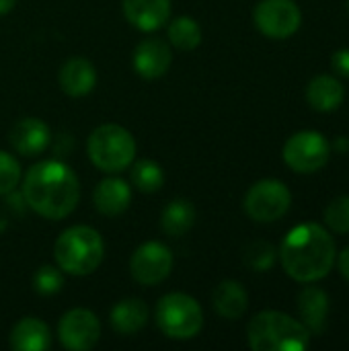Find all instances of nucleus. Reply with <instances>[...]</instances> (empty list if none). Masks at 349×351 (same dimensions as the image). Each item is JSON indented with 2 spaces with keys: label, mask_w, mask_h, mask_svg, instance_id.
<instances>
[{
  "label": "nucleus",
  "mask_w": 349,
  "mask_h": 351,
  "mask_svg": "<svg viewBox=\"0 0 349 351\" xmlns=\"http://www.w3.org/2000/svg\"><path fill=\"white\" fill-rule=\"evenodd\" d=\"M21 197L35 214L47 220H62L74 212L80 199V183L68 165L41 160L27 171Z\"/></svg>",
  "instance_id": "f257e3e1"
},
{
  "label": "nucleus",
  "mask_w": 349,
  "mask_h": 351,
  "mask_svg": "<svg viewBox=\"0 0 349 351\" xmlns=\"http://www.w3.org/2000/svg\"><path fill=\"white\" fill-rule=\"evenodd\" d=\"M284 271L296 282H317L325 278L337 259L333 237L319 224L306 222L292 228L280 249Z\"/></svg>",
  "instance_id": "f03ea898"
},
{
  "label": "nucleus",
  "mask_w": 349,
  "mask_h": 351,
  "mask_svg": "<svg viewBox=\"0 0 349 351\" xmlns=\"http://www.w3.org/2000/svg\"><path fill=\"white\" fill-rule=\"evenodd\" d=\"M247 339L255 351H302L311 343V331L286 313L263 311L251 319Z\"/></svg>",
  "instance_id": "7ed1b4c3"
},
{
  "label": "nucleus",
  "mask_w": 349,
  "mask_h": 351,
  "mask_svg": "<svg viewBox=\"0 0 349 351\" xmlns=\"http://www.w3.org/2000/svg\"><path fill=\"white\" fill-rule=\"evenodd\" d=\"M105 255V245L101 234L91 226H70L66 228L56 245L53 257L62 271L70 276H88L93 274Z\"/></svg>",
  "instance_id": "20e7f679"
},
{
  "label": "nucleus",
  "mask_w": 349,
  "mask_h": 351,
  "mask_svg": "<svg viewBox=\"0 0 349 351\" xmlns=\"http://www.w3.org/2000/svg\"><path fill=\"white\" fill-rule=\"evenodd\" d=\"M86 150L97 169L105 173H119L132 167L136 158V140L125 128L117 123H103L88 136Z\"/></svg>",
  "instance_id": "39448f33"
},
{
  "label": "nucleus",
  "mask_w": 349,
  "mask_h": 351,
  "mask_svg": "<svg viewBox=\"0 0 349 351\" xmlns=\"http://www.w3.org/2000/svg\"><path fill=\"white\" fill-rule=\"evenodd\" d=\"M156 325L171 339H193L204 327V313L195 298L173 292L158 300Z\"/></svg>",
  "instance_id": "423d86ee"
},
{
  "label": "nucleus",
  "mask_w": 349,
  "mask_h": 351,
  "mask_svg": "<svg viewBox=\"0 0 349 351\" xmlns=\"http://www.w3.org/2000/svg\"><path fill=\"white\" fill-rule=\"evenodd\" d=\"M290 189L278 179H263L255 183L245 195V212L255 222H276L290 210Z\"/></svg>",
  "instance_id": "0eeeda50"
},
{
  "label": "nucleus",
  "mask_w": 349,
  "mask_h": 351,
  "mask_svg": "<svg viewBox=\"0 0 349 351\" xmlns=\"http://www.w3.org/2000/svg\"><path fill=\"white\" fill-rule=\"evenodd\" d=\"M331 146L319 132H298L284 146V160L296 173H317L329 160Z\"/></svg>",
  "instance_id": "6e6552de"
},
{
  "label": "nucleus",
  "mask_w": 349,
  "mask_h": 351,
  "mask_svg": "<svg viewBox=\"0 0 349 351\" xmlns=\"http://www.w3.org/2000/svg\"><path fill=\"white\" fill-rule=\"evenodd\" d=\"M255 27L272 39H286L300 29L302 12L294 0H261L253 10Z\"/></svg>",
  "instance_id": "1a4fd4ad"
},
{
  "label": "nucleus",
  "mask_w": 349,
  "mask_h": 351,
  "mask_svg": "<svg viewBox=\"0 0 349 351\" xmlns=\"http://www.w3.org/2000/svg\"><path fill=\"white\" fill-rule=\"evenodd\" d=\"M173 269L171 249L158 241H148L136 249L130 259L132 278L142 286H156L169 278Z\"/></svg>",
  "instance_id": "9d476101"
},
{
  "label": "nucleus",
  "mask_w": 349,
  "mask_h": 351,
  "mask_svg": "<svg viewBox=\"0 0 349 351\" xmlns=\"http://www.w3.org/2000/svg\"><path fill=\"white\" fill-rule=\"evenodd\" d=\"M58 335L66 350L88 351L97 346L101 337V323L91 311L72 308L60 319Z\"/></svg>",
  "instance_id": "9b49d317"
},
{
  "label": "nucleus",
  "mask_w": 349,
  "mask_h": 351,
  "mask_svg": "<svg viewBox=\"0 0 349 351\" xmlns=\"http://www.w3.org/2000/svg\"><path fill=\"white\" fill-rule=\"evenodd\" d=\"M132 62H134V70L142 78L154 80L167 74L173 62V53L167 41L152 37V39H144L138 43V47L134 49Z\"/></svg>",
  "instance_id": "f8f14e48"
},
{
  "label": "nucleus",
  "mask_w": 349,
  "mask_h": 351,
  "mask_svg": "<svg viewBox=\"0 0 349 351\" xmlns=\"http://www.w3.org/2000/svg\"><path fill=\"white\" fill-rule=\"evenodd\" d=\"M49 138L51 136H49L47 123L37 117H25V119L16 121L8 134L10 146L14 148V152H19L23 156L41 154L49 146Z\"/></svg>",
  "instance_id": "ddd939ff"
},
{
  "label": "nucleus",
  "mask_w": 349,
  "mask_h": 351,
  "mask_svg": "<svg viewBox=\"0 0 349 351\" xmlns=\"http://www.w3.org/2000/svg\"><path fill=\"white\" fill-rule=\"evenodd\" d=\"M123 14L132 27L150 33L167 25L171 0H123Z\"/></svg>",
  "instance_id": "4468645a"
},
{
  "label": "nucleus",
  "mask_w": 349,
  "mask_h": 351,
  "mask_svg": "<svg viewBox=\"0 0 349 351\" xmlns=\"http://www.w3.org/2000/svg\"><path fill=\"white\" fill-rule=\"evenodd\" d=\"M93 202L97 212H101L103 216H119L130 208L132 202V189L130 185L119 179V177H107L103 179L93 193Z\"/></svg>",
  "instance_id": "2eb2a0df"
},
{
  "label": "nucleus",
  "mask_w": 349,
  "mask_h": 351,
  "mask_svg": "<svg viewBox=\"0 0 349 351\" xmlns=\"http://www.w3.org/2000/svg\"><path fill=\"white\" fill-rule=\"evenodd\" d=\"M58 78L68 97H84L97 84V70L86 58H70L60 68Z\"/></svg>",
  "instance_id": "dca6fc26"
},
{
  "label": "nucleus",
  "mask_w": 349,
  "mask_h": 351,
  "mask_svg": "<svg viewBox=\"0 0 349 351\" xmlns=\"http://www.w3.org/2000/svg\"><path fill=\"white\" fill-rule=\"evenodd\" d=\"M298 313L313 335H323L329 317V296L317 286H306L298 296Z\"/></svg>",
  "instance_id": "f3484780"
},
{
  "label": "nucleus",
  "mask_w": 349,
  "mask_h": 351,
  "mask_svg": "<svg viewBox=\"0 0 349 351\" xmlns=\"http://www.w3.org/2000/svg\"><path fill=\"white\" fill-rule=\"evenodd\" d=\"M51 346L49 327L35 317H25L10 331V348L16 351H45Z\"/></svg>",
  "instance_id": "a211bd4d"
},
{
  "label": "nucleus",
  "mask_w": 349,
  "mask_h": 351,
  "mask_svg": "<svg viewBox=\"0 0 349 351\" xmlns=\"http://www.w3.org/2000/svg\"><path fill=\"white\" fill-rule=\"evenodd\" d=\"M344 86L335 76L329 74H319L309 82L306 88V101L311 103L313 109L317 111H335L344 103Z\"/></svg>",
  "instance_id": "6ab92c4d"
},
{
  "label": "nucleus",
  "mask_w": 349,
  "mask_h": 351,
  "mask_svg": "<svg viewBox=\"0 0 349 351\" xmlns=\"http://www.w3.org/2000/svg\"><path fill=\"white\" fill-rule=\"evenodd\" d=\"M212 300H214L216 313L228 321L241 319L249 306V296H247L245 288L234 280H224L222 284H218Z\"/></svg>",
  "instance_id": "aec40b11"
},
{
  "label": "nucleus",
  "mask_w": 349,
  "mask_h": 351,
  "mask_svg": "<svg viewBox=\"0 0 349 351\" xmlns=\"http://www.w3.org/2000/svg\"><path fill=\"white\" fill-rule=\"evenodd\" d=\"M148 321V306L140 298H125L111 308V327L121 335L138 333Z\"/></svg>",
  "instance_id": "412c9836"
},
{
  "label": "nucleus",
  "mask_w": 349,
  "mask_h": 351,
  "mask_svg": "<svg viewBox=\"0 0 349 351\" xmlns=\"http://www.w3.org/2000/svg\"><path fill=\"white\" fill-rule=\"evenodd\" d=\"M195 224V208L187 199H173L160 216V228L171 237H183Z\"/></svg>",
  "instance_id": "4be33fe9"
},
{
  "label": "nucleus",
  "mask_w": 349,
  "mask_h": 351,
  "mask_svg": "<svg viewBox=\"0 0 349 351\" xmlns=\"http://www.w3.org/2000/svg\"><path fill=\"white\" fill-rule=\"evenodd\" d=\"M167 35L171 45L181 51H193L202 43V27L191 16H177L175 21H171Z\"/></svg>",
  "instance_id": "5701e85b"
},
{
  "label": "nucleus",
  "mask_w": 349,
  "mask_h": 351,
  "mask_svg": "<svg viewBox=\"0 0 349 351\" xmlns=\"http://www.w3.org/2000/svg\"><path fill=\"white\" fill-rule=\"evenodd\" d=\"M130 177H132L134 187L138 191H142V193H154L165 183L163 169L154 160H148V158L136 160L134 167H132V171H130Z\"/></svg>",
  "instance_id": "b1692460"
},
{
  "label": "nucleus",
  "mask_w": 349,
  "mask_h": 351,
  "mask_svg": "<svg viewBox=\"0 0 349 351\" xmlns=\"http://www.w3.org/2000/svg\"><path fill=\"white\" fill-rule=\"evenodd\" d=\"M276 263V249L265 241H255L245 249V265L253 271H269Z\"/></svg>",
  "instance_id": "393cba45"
},
{
  "label": "nucleus",
  "mask_w": 349,
  "mask_h": 351,
  "mask_svg": "<svg viewBox=\"0 0 349 351\" xmlns=\"http://www.w3.org/2000/svg\"><path fill=\"white\" fill-rule=\"evenodd\" d=\"M62 286H64V278H62L60 267L41 265L33 276V288L41 296H53L62 290Z\"/></svg>",
  "instance_id": "a878e982"
},
{
  "label": "nucleus",
  "mask_w": 349,
  "mask_h": 351,
  "mask_svg": "<svg viewBox=\"0 0 349 351\" xmlns=\"http://www.w3.org/2000/svg\"><path fill=\"white\" fill-rule=\"evenodd\" d=\"M325 224L341 234L349 232V195L335 197L325 208Z\"/></svg>",
  "instance_id": "bb28decb"
},
{
  "label": "nucleus",
  "mask_w": 349,
  "mask_h": 351,
  "mask_svg": "<svg viewBox=\"0 0 349 351\" xmlns=\"http://www.w3.org/2000/svg\"><path fill=\"white\" fill-rule=\"evenodd\" d=\"M21 181V165L19 160L0 150V195H8L10 191L16 189Z\"/></svg>",
  "instance_id": "cd10ccee"
},
{
  "label": "nucleus",
  "mask_w": 349,
  "mask_h": 351,
  "mask_svg": "<svg viewBox=\"0 0 349 351\" xmlns=\"http://www.w3.org/2000/svg\"><path fill=\"white\" fill-rule=\"evenodd\" d=\"M331 64H333V70H335L337 74L348 76L349 78V49H339V51H335Z\"/></svg>",
  "instance_id": "c85d7f7f"
},
{
  "label": "nucleus",
  "mask_w": 349,
  "mask_h": 351,
  "mask_svg": "<svg viewBox=\"0 0 349 351\" xmlns=\"http://www.w3.org/2000/svg\"><path fill=\"white\" fill-rule=\"evenodd\" d=\"M337 263H339V271H341V276H344V278L349 282V247L339 253V261H337Z\"/></svg>",
  "instance_id": "c756f323"
},
{
  "label": "nucleus",
  "mask_w": 349,
  "mask_h": 351,
  "mask_svg": "<svg viewBox=\"0 0 349 351\" xmlns=\"http://www.w3.org/2000/svg\"><path fill=\"white\" fill-rule=\"evenodd\" d=\"M14 4H16V0H0V16L8 14L14 8Z\"/></svg>",
  "instance_id": "7c9ffc66"
},
{
  "label": "nucleus",
  "mask_w": 349,
  "mask_h": 351,
  "mask_svg": "<svg viewBox=\"0 0 349 351\" xmlns=\"http://www.w3.org/2000/svg\"><path fill=\"white\" fill-rule=\"evenodd\" d=\"M335 146H337V150H341V152H346V150H348V148H349V142H348V140H346V138H339Z\"/></svg>",
  "instance_id": "2f4dec72"
},
{
  "label": "nucleus",
  "mask_w": 349,
  "mask_h": 351,
  "mask_svg": "<svg viewBox=\"0 0 349 351\" xmlns=\"http://www.w3.org/2000/svg\"><path fill=\"white\" fill-rule=\"evenodd\" d=\"M6 224H8V220H6V214H4V210L0 208V232L6 228Z\"/></svg>",
  "instance_id": "473e14b6"
},
{
  "label": "nucleus",
  "mask_w": 349,
  "mask_h": 351,
  "mask_svg": "<svg viewBox=\"0 0 349 351\" xmlns=\"http://www.w3.org/2000/svg\"><path fill=\"white\" fill-rule=\"evenodd\" d=\"M348 8H349V0H348Z\"/></svg>",
  "instance_id": "72a5a7b5"
}]
</instances>
